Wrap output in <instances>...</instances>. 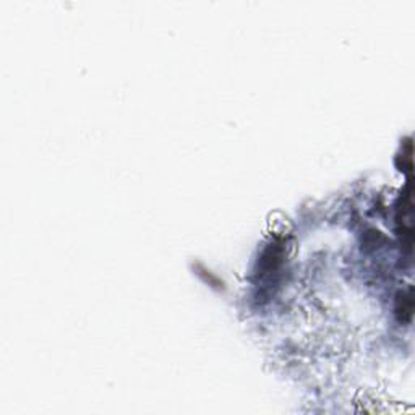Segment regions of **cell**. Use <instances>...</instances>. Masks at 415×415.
Wrapping results in <instances>:
<instances>
[{
    "instance_id": "obj_1",
    "label": "cell",
    "mask_w": 415,
    "mask_h": 415,
    "mask_svg": "<svg viewBox=\"0 0 415 415\" xmlns=\"http://www.w3.org/2000/svg\"><path fill=\"white\" fill-rule=\"evenodd\" d=\"M396 312H397L399 315H402L401 320H404V313L407 315V321L410 320V317H412V297H410V294H409V295H405V294H401V295H399Z\"/></svg>"
}]
</instances>
